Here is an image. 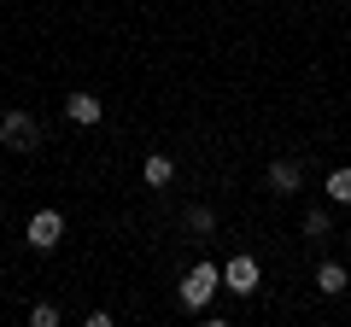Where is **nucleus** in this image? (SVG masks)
I'll list each match as a JSON object with an SVG mask.
<instances>
[{
  "mask_svg": "<svg viewBox=\"0 0 351 327\" xmlns=\"http://www.w3.org/2000/svg\"><path fill=\"white\" fill-rule=\"evenodd\" d=\"M0 140H6L12 152H36L41 146V123L29 112H6V117H0Z\"/></svg>",
  "mask_w": 351,
  "mask_h": 327,
  "instance_id": "2",
  "label": "nucleus"
},
{
  "mask_svg": "<svg viewBox=\"0 0 351 327\" xmlns=\"http://www.w3.org/2000/svg\"><path fill=\"white\" fill-rule=\"evenodd\" d=\"M269 193H281V199L299 193V164H293V158H276V164H269Z\"/></svg>",
  "mask_w": 351,
  "mask_h": 327,
  "instance_id": "6",
  "label": "nucleus"
},
{
  "mask_svg": "<svg viewBox=\"0 0 351 327\" xmlns=\"http://www.w3.org/2000/svg\"><path fill=\"white\" fill-rule=\"evenodd\" d=\"M258 263H252V257H228V269H223V287L228 292H240V298H252V292H258Z\"/></svg>",
  "mask_w": 351,
  "mask_h": 327,
  "instance_id": "4",
  "label": "nucleus"
},
{
  "mask_svg": "<svg viewBox=\"0 0 351 327\" xmlns=\"http://www.w3.org/2000/svg\"><path fill=\"white\" fill-rule=\"evenodd\" d=\"M304 234H311V239H328V234H334V222H328V211H311V216H304Z\"/></svg>",
  "mask_w": 351,
  "mask_h": 327,
  "instance_id": "11",
  "label": "nucleus"
},
{
  "mask_svg": "<svg viewBox=\"0 0 351 327\" xmlns=\"http://www.w3.org/2000/svg\"><path fill=\"white\" fill-rule=\"evenodd\" d=\"M211 228H217V216L205 211V205H193L188 211V234H211Z\"/></svg>",
  "mask_w": 351,
  "mask_h": 327,
  "instance_id": "10",
  "label": "nucleus"
},
{
  "mask_svg": "<svg viewBox=\"0 0 351 327\" xmlns=\"http://www.w3.org/2000/svg\"><path fill=\"white\" fill-rule=\"evenodd\" d=\"M217 287H223V269L217 263H193L188 280H182V304H188V310H205V304L217 298Z\"/></svg>",
  "mask_w": 351,
  "mask_h": 327,
  "instance_id": "1",
  "label": "nucleus"
},
{
  "mask_svg": "<svg viewBox=\"0 0 351 327\" xmlns=\"http://www.w3.org/2000/svg\"><path fill=\"white\" fill-rule=\"evenodd\" d=\"M141 176H147V187H170V181H176V158H164V152H152V158L141 164Z\"/></svg>",
  "mask_w": 351,
  "mask_h": 327,
  "instance_id": "7",
  "label": "nucleus"
},
{
  "mask_svg": "<svg viewBox=\"0 0 351 327\" xmlns=\"http://www.w3.org/2000/svg\"><path fill=\"white\" fill-rule=\"evenodd\" d=\"M328 199H334V205H351V164L328 176Z\"/></svg>",
  "mask_w": 351,
  "mask_h": 327,
  "instance_id": "9",
  "label": "nucleus"
},
{
  "mask_svg": "<svg viewBox=\"0 0 351 327\" xmlns=\"http://www.w3.org/2000/svg\"><path fill=\"white\" fill-rule=\"evenodd\" d=\"M346 287H351V275H346L339 263H322V269H316V292H328V298H339Z\"/></svg>",
  "mask_w": 351,
  "mask_h": 327,
  "instance_id": "8",
  "label": "nucleus"
},
{
  "mask_svg": "<svg viewBox=\"0 0 351 327\" xmlns=\"http://www.w3.org/2000/svg\"><path fill=\"white\" fill-rule=\"evenodd\" d=\"M64 117H71V123H100L106 117V105H100V94H71V100H64Z\"/></svg>",
  "mask_w": 351,
  "mask_h": 327,
  "instance_id": "5",
  "label": "nucleus"
},
{
  "mask_svg": "<svg viewBox=\"0 0 351 327\" xmlns=\"http://www.w3.org/2000/svg\"><path fill=\"white\" fill-rule=\"evenodd\" d=\"M29 327H59V304H36L29 310Z\"/></svg>",
  "mask_w": 351,
  "mask_h": 327,
  "instance_id": "12",
  "label": "nucleus"
},
{
  "mask_svg": "<svg viewBox=\"0 0 351 327\" xmlns=\"http://www.w3.org/2000/svg\"><path fill=\"white\" fill-rule=\"evenodd\" d=\"M29 246H36V252H53V246H59V239H64V216L59 211H36V216H29Z\"/></svg>",
  "mask_w": 351,
  "mask_h": 327,
  "instance_id": "3",
  "label": "nucleus"
}]
</instances>
